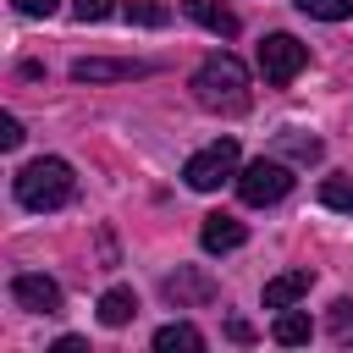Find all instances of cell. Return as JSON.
<instances>
[{
	"label": "cell",
	"mask_w": 353,
	"mask_h": 353,
	"mask_svg": "<svg viewBox=\"0 0 353 353\" xmlns=\"http://www.w3.org/2000/svg\"><path fill=\"white\" fill-rule=\"evenodd\" d=\"M243 221H232V215H204V226H199V243L210 248V254H226V248H243Z\"/></svg>",
	"instance_id": "8"
},
{
	"label": "cell",
	"mask_w": 353,
	"mask_h": 353,
	"mask_svg": "<svg viewBox=\"0 0 353 353\" xmlns=\"http://www.w3.org/2000/svg\"><path fill=\"white\" fill-rule=\"evenodd\" d=\"M309 331H314V325H309V314H298V309H281V314H276V325H270V336H276L281 347L309 342Z\"/></svg>",
	"instance_id": "14"
},
{
	"label": "cell",
	"mask_w": 353,
	"mask_h": 353,
	"mask_svg": "<svg viewBox=\"0 0 353 353\" xmlns=\"http://www.w3.org/2000/svg\"><path fill=\"white\" fill-rule=\"evenodd\" d=\"M320 204H325V210H342V215H353V182H347V176H331V182H320Z\"/></svg>",
	"instance_id": "16"
},
{
	"label": "cell",
	"mask_w": 353,
	"mask_h": 353,
	"mask_svg": "<svg viewBox=\"0 0 353 353\" xmlns=\"http://www.w3.org/2000/svg\"><path fill=\"white\" fill-rule=\"evenodd\" d=\"M309 270H281V276H270L265 281V309H292L303 292H309Z\"/></svg>",
	"instance_id": "9"
},
{
	"label": "cell",
	"mask_w": 353,
	"mask_h": 353,
	"mask_svg": "<svg viewBox=\"0 0 353 353\" xmlns=\"http://www.w3.org/2000/svg\"><path fill=\"white\" fill-rule=\"evenodd\" d=\"M55 6H61V0H17V11H22V17H50Z\"/></svg>",
	"instance_id": "21"
},
{
	"label": "cell",
	"mask_w": 353,
	"mask_h": 353,
	"mask_svg": "<svg viewBox=\"0 0 353 353\" xmlns=\"http://www.w3.org/2000/svg\"><path fill=\"white\" fill-rule=\"evenodd\" d=\"M121 11H127V22H138V28H165V22H171V11H165L160 0H127Z\"/></svg>",
	"instance_id": "15"
},
{
	"label": "cell",
	"mask_w": 353,
	"mask_h": 353,
	"mask_svg": "<svg viewBox=\"0 0 353 353\" xmlns=\"http://www.w3.org/2000/svg\"><path fill=\"white\" fill-rule=\"evenodd\" d=\"M17 204L22 210H61L72 193H77V176H72V165L66 160H28L22 171H17Z\"/></svg>",
	"instance_id": "2"
},
{
	"label": "cell",
	"mask_w": 353,
	"mask_h": 353,
	"mask_svg": "<svg viewBox=\"0 0 353 353\" xmlns=\"http://www.w3.org/2000/svg\"><path fill=\"white\" fill-rule=\"evenodd\" d=\"M303 17H320V22H342V17H353V0H292Z\"/></svg>",
	"instance_id": "17"
},
{
	"label": "cell",
	"mask_w": 353,
	"mask_h": 353,
	"mask_svg": "<svg viewBox=\"0 0 353 353\" xmlns=\"http://www.w3.org/2000/svg\"><path fill=\"white\" fill-rule=\"evenodd\" d=\"M287 188H292V171H287L281 160H265V154H259V160H248V165L237 171V199L254 204V210H259V204H276Z\"/></svg>",
	"instance_id": "4"
},
{
	"label": "cell",
	"mask_w": 353,
	"mask_h": 353,
	"mask_svg": "<svg viewBox=\"0 0 353 353\" xmlns=\"http://www.w3.org/2000/svg\"><path fill=\"white\" fill-rule=\"evenodd\" d=\"M226 331H232V342H248V336H254V325H248V320H232Z\"/></svg>",
	"instance_id": "22"
},
{
	"label": "cell",
	"mask_w": 353,
	"mask_h": 353,
	"mask_svg": "<svg viewBox=\"0 0 353 353\" xmlns=\"http://www.w3.org/2000/svg\"><path fill=\"white\" fill-rule=\"evenodd\" d=\"M182 11H188L199 28H210L215 39H232V33H237V17H232L221 0H182Z\"/></svg>",
	"instance_id": "11"
},
{
	"label": "cell",
	"mask_w": 353,
	"mask_h": 353,
	"mask_svg": "<svg viewBox=\"0 0 353 353\" xmlns=\"http://www.w3.org/2000/svg\"><path fill=\"white\" fill-rule=\"evenodd\" d=\"M165 298L171 303H210L215 298V281L199 276V270H176V276H165Z\"/></svg>",
	"instance_id": "10"
},
{
	"label": "cell",
	"mask_w": 353,
	"mask_h": 353,
	"mask_svg": "<svg viewBox=\"0 0 353 353\" xmlns=\"http://www.w3.org/2000/svg\"><path fill=\"white\" fill-rule=\"evenodd\" d=\"M154 347H160V353H199L204 336H199L188 320H176V325H160V331H154Z\"/></svg>",
	"instance_id": "13"
},
{
	"label": "cell",
	"mask_w": 353,
	"mask_h": 353,
	"mask_svg": "<svg viewBox=\"0 0 353 353\" xmlns=\"http://www.w3.org/2000/svg\"><path fill=\"white\" fill-rule=\"evenodd\" d=\"M226 176H237V138H215L210 149H199L188 165H182V182L193 193H215Z\"/></svg>",
	"instance_id": "3"
},
{
	"label": "cell",
	"mask_w": 353,
	"mask_h": 353,
	"mask_svg": "<svg viewBox=\"0 0 353 353\" xmlns=\"http://www.w3.org/2000/svg\"><path fill=\"white\" fill-rule=\"evenodd\" d=\"M11 298H17L28 314H55V309H61V287H55L50 276H39V270L11 276Z\"/></svg>",
	"instance_id": "7"
},
{
	"label": "cell",
	"mask_w": 353,
	"mask_h": 353,
	"mask_svg": "<svg viewBox=\"0 0 353 353\" xmlns=\"http://www.w3.org/2000/svg\"><path fill=\"white\" fill-rule=\"evenodd\" d=\"M193 99L204 110H248V66L232 50H215L193 72Z\"/></svg>",
	"instance_id": "1"
},
{
	"label": "cell",
	"mask_w": 353,
	"mask_h": 353,
	"mask_svg": "<svg viewBox=\"0 0 353 353\" xmlns=\"http://www.w3.org/2000/svg\"><path fill=\"white\" fill-rule=\"evenodd\" d=\"M132 314H138V292H132V287H110V292L99 298V320H105V325H127Z\"/></svg>",
	"instance_id": "12"
},
{
	"label": "cell",
	"mask_w": 353,
	"mask_h": 353,
	"mask_svg": "<svg viewBox=\"0 0 353 353\" xmlns=\"http://www.w3.org/2000/svg\"><path fill=\"white\" fill-rule=\"evenodd\" d=\"M0 143H6V149H17V143H22V121H17V116H6V121H0Z\"/></svg>",
	"instance_id": "20"
},
{
	"label": "cell",
	"mask_w": 353,
	"mask_h": 353,
	"mask_svg": "<svg viewBox=\"0 0 353 353\" xmlns=\"http://www.w3.org/2000/svg\"><path fill=\"white\" fill-rule=\"evenodd\" d=\"M276 149H281V154H292V160H320V138H303V132H281V138H276Z\"/></svg>",
	"instance_id": "18"
},
{
	"label": "cell",
	"mask_w": 353,
	"mask_h": 353,
	"mask_svg": "<svg viewBox=\"0 0 353 353\" xmlns=\"http://www.w3.org/2000/svg\"><path fill=\"white\" fill-rule=\"evenodd\" d=\"M303 66H309V50H303L292 33H270V39L259 44V72H265V83L287 88V83H292Z\"/></svg>",
	"instance_id": "5"
},
{
	"label": "cell",
	"mask_w": 353,
	"mask_h": 353,
	"mask_svg": "<svg viewBox=\"0 0 353 353\" xmlns=\"http://www.w3.org/2000/svg\"><path fill=\"white\" fill-rule=\"evenodd\" d=\"M149 72H154L149 61H105V55L72 61V77L77 83H127V77H149Z\"/></svg>",
	"instance_id": "6"
},
{
	"label": "cell",
	"mask_w": 353,
	"mask_h": 353,
	"mask_svg": "<svg viewBox=\"0 0 353 353\" xmlns=\"http://www.w3.org/2000/svg\"><path fill=\"white\" fill-rule=\"evenodd\" d=\"M116 11V0H72V17L77 22H105Z\"/></svg>",
	"instance_id": "19"
}]
</instances>
